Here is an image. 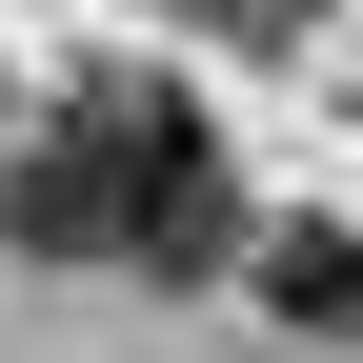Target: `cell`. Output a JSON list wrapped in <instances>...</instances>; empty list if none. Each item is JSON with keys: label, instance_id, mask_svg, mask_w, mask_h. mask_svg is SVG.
Segmentation results:
<instances>
[{"label": "cell", "instance_id": "obj_3", "mask_svg": "<svg viewBox=\"0 0 363 363\" xmlns=\"http://www.w3.org/2000/svg\"><path fill=\"white\" fill-rule=\"evenodd\" d=\"M202 21H222V40H303L323 0H202Z\"/></svg>", "mask_w": 363, "mask_h": 363}, {"label": "cell", "instance_id": "obj_2", "mask_svg": "<svg viewBox=\"0 0 363 363\" xmlns=\"http://www.w3.org/2000/svg\"><path fill=\"white\" fill-rule=\"evenodd\" d=\"M262 303L283 323H363V242L343 222H262Z\"/></svg>", "mask_w": 363, "mask_h": 363}, {"label": "cell", "instance_id": "obj_1", "mask_svg": "<svg viewBox=\"0 0 363 363\" xmlns=\"http://www.w3.org/2000/svg\"><path fill=\"white\" fill-rule=\"evenodd\" d=\"M0 242L21 262H142V283H202L242 242V182H222V121L162 101V81H81L61 121L0 182Z\"/></svg>", "mask_w": 363, "mask_h": 363}]
</instances>
